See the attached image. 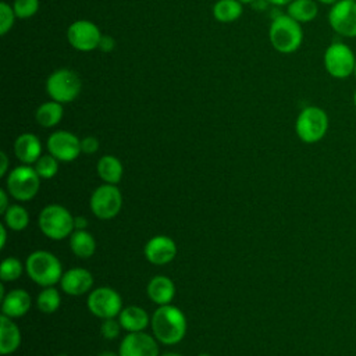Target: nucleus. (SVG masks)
<instances>
[{
  "mask_svg": "<svg viewBox=\"0 0 356 356\" xmlns=\"http://www.w3.org/2000/svg\"><path fill=\"white\" fill-rule=\"evenodd\" d=\"M153 337L164 345L181 342L186 334V317L181 309L172 305L159 306L150 317Z\"/></svg>",
  "mask_w": 356,
  "mask_h": 356,
  "instance_id": "obj_1",
  "label": "nucleus"
},
{
  "mask_svg": "<svg viewBox=\"0 0 356 356\" xmlns=\"http://www.w3.org/2000/svg\"><path fill=\"white\" fill-rule=\"evenodd\" d=\"M271 46L282 54L295 53L303 43L302 24L295 21L288 14L278 15L273 19L268 29Z\"/></svg>",
  "mask_w": 356,
  "mask_h": 356,
  "instance_id": "obj_2",
  "label": "nucleus"
},
{
  "mask_svg": "<svg viewBox=\"0 0 356 356\" xmlns=\"http://www.w3.org/2000/svg\"><path fill=\"white\" fill-rule=\"evenodd\" d=\"M25 271L33 282L43 288L54 286L64 273L60 260L47 250L32 252L25 260Z\"/></svg>",
  "mask_w": 356,
  "mask_h": 356,
  "instance_id": "obj_3",
  "label": "nucleus"
},
{
  "mask_svg": "<svg viewBox=\"0 0 356 356\" xmlns=\"http://www.w3.org/2000/svg\"><path fill=\"white\" fill-rule=\"evenodd\" d=\"M42 234L53 241H63L70 236L74 229V216L61 204L44 206L38 217Z\"/></svg>",
  "mask_w": 356,
  "mask_h": 356,
  "instance_id": "obj_4",
  "label": "nucleus"
},
{
  "mask_svg": "<svg viewBox=\"0 0 356 356\" xmlns=\"http://www.w3.org/2000/svg\"><path fill=\"white\" fill-rule=\"evenodd\" d=\"M330 120L324 108L318 106H307L300 110L295 121L296 136L303 143L320 142L328 131Z\"/></svg>",
  "mask_w": 356,
  "mask_h": 356,
  "instance_id": "obj_5",
  "label": "nucleus"
},
{
  "mask_svg": "<svg viewBox=\"0 0 356 356\" xmlns=\"http://www.w3.org/2000/svg\"><path fill=\"white\" fill-rule=\"evenodd\" d=\"M82 89L79 75L70 68H58L46 79V92L51 100L61 104L74 102Z\"/></svg>",
  "mask_w": 356,
  "mask_h": 356,
  "instance_id": "obj_6",
  "label": "nucleus"
},
{
  "mask_svg": "<svg viewBox=\"0 0 356 356\" xmlns=\"http://www.w3.org/2000/svg\"><path fill=\"white\" fill-rule=\"evenodd\" d=\"M40 177L33 167L28 164L13 168L6 178V189L11 197L19 202L33 199L40 188Z\"/></svg>",
  "mask_w": 356,
  "mask_h": 356,
  "instance_id": "obj_7",
  "label": "nucleus"
},
{
  "mask_svg": "<svg viewBox=\"0 0 356 356\" xmlns=\"http://www.w3.org/2000/svg\"><path fill=\"white\" fill-rule=\"evenodd\" d=\"M323 64L330 76L335 79H348L353 75L356 54L346 43L334 42L325 49Z\"/></svg>",
  "mask_w": 356,
  "mask_h": 356,
  "instance_id": "obj_8",
  "label": "nucleus"
},
{
  "mask_svg": "<svg viewBox=\"0 0 356 356\" xmlns=\"http://www.w3.org/2000/svg\"><path fill=\"white\" fill-rule=\"evenodd\" d=\"M92 213L100 220L114 218L122 207V195L117 185L103 184L97 186L89 199Z\"/></svg>",
  "mask_w": 356,
  "mask_h": 356,
  "instance_id": "obj_9",
  "label": "nucleus"
},
{
  "mask_svg": "<svg viewBox=\"0 0 356 356\" xmlns=\"http://www.w3.org/2000/svg\"><path fill=\"white\" fill-rule=\"evenodd\" d=\"M89 312L104 320L118 317L122 310V299L120 293L110 286H100L93 289L86 300Z\"/></svg>",
  "mask_w": 356,
  "mask_h": 356,
  "instance_id": "obj_10",
  "label": "nucleus"
},
{
  "mask_svg": "<svg viewBox=\"0 0 356 356\" xmlns=\"http://www.w3.org/2000/svg\"><path fill=\"white\" fill-rule=\"evenodd\" d=\"M328 24L334 32L343 38H356V1L339 0L331 6L328 15Z\"/></svg>",
  "mask_w": 356,
  "mask_h": 356,
  "instance_id": "obj_11",
  "label": "nucleus"
},
{
  "mask_svg": "<svg viewBox=\"0 0 356 356\" xmlns=\"http://www.w3.org/2000/svg\"><path fill=\"white\" fill-rule=\"evenodd\" d=\"M102 32L89 19H76L67 29L68 43L78 51H92L99 47Z\"/></svg>",
  "mask_w": 356,
  "mask_h": 356,
  "instance_id": "obj_12",
  "label": "nucleus"
},
{
  "mask_svg": "<svg viewBox=\"0 0 356 356\" xmlns=\"http://www.w3.org/2000/svg\"><path fill=\"white\" fill-rule=\"evenodd\" d=\"M47 150L51 156H54L58 161L70 163L74 161L82 152H81V139L70 131L58 129L54 131L47 138Z\"/></svg>",
  "mask_w": 356,
  "mask_h": 356,
  "instance_id": "obj_13",
  "label": "nucleus"
},
{
  "mask_svg": "<svg viewBox=\"0 0 356 356\" xmlns=\"http://www.w3.org/2000/svg\"><path fill=\"white\" fill-rule=\"evenodd\" d=\"M120 356H159L157 339L145 331L128 332L120 343Z\"/></svg>",
  "mask_w": 356,
  "mask_h": 356,
  "instance_id": "obj_14",
  "label": "nucleus"
},
{
  "mask_svg": "<svg viewBox=\"0 0 356 356\" xmlns=\"http://www.w3.org/2000/svg\"><path fill=\"white\" fill-rule=\"evenodd\" d=\"M177 252V243L167 235L152 236L143 248L145 257L154 266H165L171 263L175 259Z\"/></svg>",
  "mask_w": 356,
  "mask_h": 356,
  "instance_id": "obj_15",
  "label": "nucleus"
},
{
  "mask_svg": "<svg viewBox=\"0 0 356 356\" xmlns=\"http://www.w3.org/2000/svg\"><path fill=\"white\" fill-rule=\"evenodd\" d=\"M61 289L70 296H81L93 285V275L83 267H74L63 273L60 280Z\"/></svg>",
  "mask_w": 356,
  "mask_h": 356,
  "instance_id": "obj_16",
  "label": "nucleus"
},
{
  "mask_svg": "<svg viewBox=\"0 0 356 356\" xmlns=\"http://www.w3.org/2000/svg\"><path fill=\"white\" fill-rule=\"evenodd\" d=\"M14 153L22 164H35L42 156V143L39 138L31 132L21 134L14 142Z\"/></svg>",
  "mask_w": 356,
  "mask_h": 356,
  "instance_id": "obj_17",
  "label": "nucleus"
},
{
  "mask_svg": "<svg viewBox=\"0 0 356 356\" xmlns=\"http://www.w3.org/2000/svg\"><path fill=\"white\" fill-rule=\"evenodd\" d=\"M31 305V295L25 289H11L1 299V314L8 316L10 318H19L28 313Z\"/></svg>",
  "mask_w": 356,
  "mask_h": 356,
  "instance_id": "obj_18",
  "label": "nucleus"
},
{
  "mask_svg": "<svg viewBox=\"0 0 356 356\" xmlns=\"http://www.w3.org/2000/svg\"><path fill=\"white\" fill-rule=\"evenodd\" d=\"M146 292L153 303L159 306L170 305L175 296V284L165 275H156L149 281Z\"/></svg>",
  "mask_w": 356,
  "mask_h": 356,
  "instance_id": "obj_19",
  "label": "nucleus"
},
{
  "mask_svg": "<svg viewBox=\"0 0 356 356\" xmlns=\"http://www.w3.org/2000/svg\"><path fill=\"white\" fill-rule=\"evenodd\" d=\"M21 345V331L18 325L6 314L0 316V353L3 356L14 353Z\"/></svg>",
  "mask_w": 356,
  "mask_h": 356,
  "instance_id": "obj_20",
  "label": "nucleus"
},
{
  "mask_svg": "<svg viewBox=\"0 0 356 356\" xmlns=\"http://www.w3.org/2000/svg\"><path fill=\"white\" fill-rule=\"evenodd\" d=\"M118 321L122 330L128 332H140L145 331L147 324H150V317L145 309L136 305H131L122 307L121 313L118 314Z\"/></svg>",
  "mask_w": 356,
  "mask_h": 356,
  "instance_id": "obj_21",
  "label": "nucleus"
},
{
  "mask_svg": "<svg viewBox=\"0 0 356 356\" xmlns=\"http://www.w3.org/2000/svg\"><path fill=\"white\" fill-rule=\"evenodd\" d=\"M96 172L104 184L117 185L122 178L124 167L118 157L111 154H104L99 159L96 164Z\"/></svg>",
  "mask_w": 356,
  "mask_h": 356,
  "instance_id": "obj_22",
  "label": "nucleus"
},
{
  "mask_svg": "<svg viewBox=\"0 0 356 356\" xmlns=\"http://www.w3.org/2000/svg\"><path fill=\"white\" fill-rule=\"evenodd\" d=\"M64 115L63 104L56 100H49L42 103L35 111L36 122L43 128H53L56 127Z\"/></svg>",
  "mask_w": 356,
  "mask_h": 356,
  "instance_id": "obj_23",
  "label": "nucleus"
},
{
  "mask_svg": "<svg viewBox=\"0 0 356 356\" xmlns=\"http://www.w3.org/2000/svg\"><path fill=\"white\" fill-rule=\"evenodd\" d=\"M70 248L79 259H89L96 252V241L86 229H74L70 235Z\"/></svg>",
  "mask_w": 356,
  "mask_h": 356,
  "instance_id": "obj_24",
  "label": "nucleus"
},
{
  "mask_svg": "<svg viewBox=\"0 0 356 356\" xmlns=\"http://www.w3.org/2000/svg\"><path fill=\"white\" fill-rule=\"evenodd\" d=\"M286 14L299 24L312 22L318 14L316 0H293L286 6Z\"/></svg>",
  "mask_w": 356,
  "mask_h": 356,
  "instance_id": "obj_25",
  "label": "nucleus"
},
{
  "mask_svg": "<svg viewBox=\"0 0 356 356\" xmlns=\"http://www.w3.org/2000/svg\"><path fill=\"white\" fill-rule=\"evenodd\" d=\"M243 11V4L239 0H217L213 6V17L222 24L236 21Z\"/></svg>",
  "mask_w": 356,
  "mask_h": 356,
  "instance_id": "obj_26",
  "label": "nucleus"
},
{
  "mask_svg": "<svg viewBox=\"0 0 356 356\" xmlns=\"http://www.w3.org/2000/svg\"><path fill=\"white\" fill-rule=\"evenodd\" d=\"M4 224L11 231H24L29 224V213L21 204H10L4 211Z\"/></svg>",
  "mask_w": 356,
  "mask_h": 356,
  "instance_id": "obj_27",
  "label": "nucleus"
},
{
  "mask_svg": "<svg viewBox=\"0 0 356 356\" xmlns=\"http://www.w3.org/2000/svg\"><path fill=\"white\" fill-rule=\"evenodd\" d=\"M61 305V296L54 286L43 288L36 298V307L46 314L54 313Z\"/></svg>",
  "mask_w": 356,
  "mask_h": 356,
  "instance_id": "obj_28",
  "label": "nucleus"
},
{
  "mask_svg": "<svg viewBox=\"0 0 356 356\" xmlns=\"http://www.w3.org/2000/svg\"><path fill=\"white\" fill-rule=\"evenodd\" d=\"M33 168L42 179H51L58 171V160L50 153L42 154L33 164Z\"/></svg>",
  "mask_w": 356,
  "mask_h": 356,
  "instance_id": "obj_29",
  "label": "nucleus"
},
{
  "mask_svg": "<svg viewBox=\"0 0 356 356\" xmlns=\"http://www.w3.org/2000/svg\"><path fill=\"white\" fill-rule=\"evenodd\" d=\"M22 274V263L17 257H6L1 261L0 267V278L3 282L15 281Z\"/></svg>",
  "mask_w": 356,
  "mask_h": 356,
  "instance_id": "obj_30",
  "label": "nucleus"
},
{
  "mask_svg": "<svg viewBox=\"0 0 356 356\" xmlns=\"http://www.w3.org/2000/svg\"><path fill=\"white\" fill-rule=\"evenodd\" d=\"M13 8L17 18L28 19L33 17L39 10V0H14Z\"/></svg>",
  "mask_w": 356,
  "mask_h": 356,
  "instance_id": "obj_31",
  "label": "nucleus"
},
{
  "mask_svg": "<svg viewBox=\"0 0 356 356\" xmlns=\"http://www.w3.org/2000/svg\"><path fill=\"white\" fill-rule=\"evenodd\" d=\"M15 13L11 4H8L7 1H1L0 3V35L4 36L7 35V32L14 26L15 22Z\"/></svg>",
  "mask_w": 356,
  "mask_h": 356,
  "instance_id": "obj_32",
  "label": "nucleus"
},
{
  "mask_svg": "<svg viewBox=\"0 0 356 356\" xmlns=\"http://www.w3.org/2000/svg\"><path fill=\"white\" fill-rule=\"evenodd\" d=\"M121 324L118 320H115L114 317L113 318H104L102 321V325H100V332L102 335L106 338V339H115L118 338L120 332H121Z\"/></svg>",
  "mask_w": 356,
  "mask_h": 356,
  "instance_id": "obj_33",
  "label": "nucleus"
},
{
  "mask_svg": "<svg viewBox=\"0 0 356 356\" xmlns=\"http://www.w3.org/2000/svg\"><path fill=\"white\" fill-rule=\"evenodd\" d=\"M100 147V142L96 136H85L81 139V152L85 154H93L99 150Z\"/></svg>",
  "mask_w": 356,
  "mask_h": 356,
  "instance_id": "obj_34",
  "label": "nucleus"
},
{
  "mask_svg": "<svg viewBox=\"0 0 356 356\" xmlns=\"http://www.w3.org/2000/svg\"><path fill=\"white\" fill-rule=\"evenodd\" d=\"M115 46V40L111 38V36H107V35H102V39L99 42V50L104 51V53H108L114 49Z\"/></svg>",
  "mask_w": 356,
  "mask_h": 356,
  "instance_id": "obj_35",
  "label": "nucleus"
},
{
  "mask_svg": "<svg viewBox=\"0 0 356 356\" xmlns=\"http://www.w3.org/2000/svg\"><path fill=\"white\" fill-rule=\"evenodd\" d=\"M8 192L7 189H1L0 191V213L4 214V211L10 207V203H8Z\"/></svg>",
  "mask_w": 356,
  "mask_h": 356,
  "instance_id": "obj_36",
  "label": "nucleus"
},
{
  "mask_svg": "<svg viewBox=\"0 0 356 356\" xmlns=\"http://www.w3.org/2000/svg\"><path fill=\"white\" fill-rule=\"evenodd\" d=\"M0 159H1V168H0V177H4L8 170V157L6 152H0Z\"/></svg>",
  "mask_w": 356,
  "mask_h": 356,
  "instance_id": "obj_37",
  "label": "nucleus"
},
{
  "mask_svg": "<svg viewBox=\"0 0 356 356\" xmlns=\"http://www.w3.org/2000/svg\"><path fill=\"white\" fill-rule=\"evenodd\" d=\"M74 225H75V229H85L88 227L86 217H83V216L74 217Z\"/></svg>",
  "mask_w": 356,
  "mask_h": 356,
  "instance_id": "obj_38",
  "label": "nucleus"
},
{
  "mask_svg": "<svg viewBox=\"0 0 356 356\" xmlns=\"http://www.w3.org/2000/svg\"><path fill=\"white\" fill-rule=\"evenodd\" d=\"M7 227L6 225H0V232H1V239H0V248L1 249H4V246H6V242H7Z\"/></svg>",
  "mask_w": 356,
  "mask_h": 356,
  "instance_id": "obj_39",
  "label": "nucleus"
},
{
  "mask_svg": "<svg viewBox=\"0 0 356 356\" xmlns=\"http://www.w3.org/2000/svg\"><path fill=\"white\" fill-rule=\"evenodd\" d=\"M268 4L273 6H288L289 3H292L293 0H266Z\"/></svg>",
  "mask_w": 356,
  "mask_h": 356,
  "instance_id": "obj_40",
  "label": "nucleus"
},
{
  "mask_svg": "<svg viewBox=\"0 0 356 356\" xmlns=\"http://www.w3.org/2000/svg\"><path fill=\"white\" fill-rule=\"evenodd\" d=\"M317 3H321V4H325V6H334L337 1L339 0H316Z\"/></svg>",
  "mask_w": 356,
  "mask_h": 356,
  "instance_id": "obj_41",
  "label": "nucleus"
},
{
  "mask_svg": "<svg viewBox=\"0 0 356 356\" xmlns=\"http://www.w3.org/2000/svg\"><path fill=\"white\" fill-rule=\"evenodd\" d=\"M97 356H120V355L114 353V352H110V350H104V352H100Z\"/></svg>",
  "mask_w": 356,
  "mask_h": 356,
  "instance_id": "obj_42",
  "label": "nucleus"
},
{
  "mask_svg": "<svg viewBox=\"0 0 356 356\" xmlns=\"http://www.w3.org/2000/svg\"><path fill=\"white\" fill-rule=\"evenodd\" d=\"M161 356H182V355L175 353V352H168V353H164V355H161Z\"/></svg>",
  "mask_w": 356,
  "mask_h": 356,
  "instance_id": "obj_43",
  "label": "nucleus"
},
{
  "mask_svg": "<svg viewBox=\"0 0 356 356\" xmlns=\"http://www.w3.org/2000/svg\"><path fill=\"white\" fill-rule=\"evenodd\" d=\"M242 4H250V3H253V1H256V0H239Z\"/></svg>",
  "mask_w": 356,
  "mask_h": 356,
  "instance_id": "obj_44",
  "label": "nucleus"
},
{
  "mask_svg": "<svg viewBox=\"0 0 356 356\" xmlns=\"http://www.w3.org/2000/svg\"><path fill=\"white\" fill-rule=\"evenodd\" d=\"M353 104H355V107H356V90L353 92Z\"/></svg>",
  "mask_w": 356,
  "mask_h": 356,
  "instance_id": "obj_45",
  "label": "nucleus"
},
{
  "mask_svg": "<svg viewBox=\"0 0 356 356\" xmlns=\"http://www.w3.org/2000/svg\"><path fill=\"white\" fill-rule=\"evenodd\" d=\"M197 356H210V355H207V353H200V355H197Z\"/></svg>",
  "mask_w": 356,
  "mask_h": 356,
  "instance_id": "obj_46",
  "label": "nucleus"
},
{
  "mask_svg": "<svg viewBox=\"0 0 356 356\" xmlns=\"http://www.w3.org/2000/svg\"><path fill=\"white\" fill-rule=\"evenodd\" d=\"M353 76L356 78V65H355V71H353Z\"/></svg>",
  "mask_w": 356,
  "mask_h": 356,
  "instance_id": "obj_47",
  "label": "nucleus"
},
{
  "mask_svg": "<svg viewBox=\"0 0 356 356\" xmlns=\"http://www.w3.org/2000/svg\"><path fill=\"white\" fill-rule=\"evenodd\" d=\"M57 356H68V355H65V353H60V355H57Z\"/></svg>",
  "mask_w": 356,
  "mask_h": 356,
  "instance_id": "obj_48",
  "label": "nucleus"
},
{
  "mask_svg": "<svg viewBox=\"0 0 356 356\" xmlns=\"http://www.w3.org/2000/svg\"><path fill=\"white\" fill-rule=\"evenodd\" d=\"M353 1H356V0H353Z\"/></svg>",
  "mask_w": 356,
  "mask_h": 356,
  "instance_id": "obj_49",
  "label": "nucleus"
}]
</instances>
